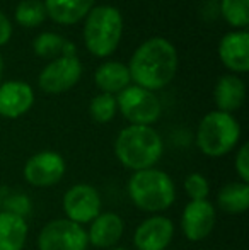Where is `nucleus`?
Listing matches in <instances>:
<instances>
[{
    "label": "nucleus",
    "instance_id": "nucleus-1",
    "mask_svg": "<svg viewBox=\"0 0 249 250\" xmlns=\"http://www.w3.org/2000/svg\"><path fill=\"white\" fill-rule=\"evenodd\" d=\"M178 68V53L164 38H152L140 44L130 60V79L147 90H159L173 80Z\"/></svg>",
    "mask_w": 249,
    "mask_h": 250
},
{
    "label": "nucleus",
    "instance_id": "nucleus-2",
    "mask_svg": "<svg viewBox=\"0 0 249 250\" xmlns=\"http://www.w3.org/2000/svg\"><path fill=\"white\" fill-rule=\"evenodd\" d=\"M162 151V138L150 126H128L121 129L114 142V153L120 164L135 172L154 168Z\"/></svg>",
    "mask_w": 249,
    "mask_h": 250
},
{
    "label": "nucleus",
    "instance_id": "nucleus-3",
    "mask_svg": "<svg viewBox=\"0 0 249 250\" xmlns=\"http://www.w3.org/2000/svg\"><path fill=\"white\" fill-rule=\"evenodd\" d=\"M128 194L138 209L160 213L171 208L176 199V186L171 175L159 168L138 170L128 181Z\"/></svg>",
    "mask_w": 249,
    "mask_h": 250
},
{
    "label": "nucleus",
    "instance_id": "nucleus-4",
    "mask_svg": "<svg viewBox=\"0 0 249 250\" xmlns=\"http://www.w3.org/2000/svg\"><path fill=\"white\" fill-rule=\"evenodd\" d=\"M84 26V41L94 56H110L116 50L123 33V17L116 7L99 5L91 9Z\"/></svg>",
    "mask_w": 249,
    "mask_h": 250
},
{
    "label": "nucleus",
    "instance_id": "nucleus-5",
    "mask_svg": "<svg viewBox=\"0 0 249 250\" xmlns=\"http://www.w3.org/2000/svg\"><path fill=\"white\" fill-rule=\"evenodd\" d=\"M241 138V126L232 114L222 111L208 112L196 131V145L206 157H224L232 151Z\"/></svg>",
    "mask_w": 249,
    "mask_h": 250
},
{
    "label": "nucleus",
    "instance_id": "nucleus-6",
    "mask_svg": "<svg viewBox=\"0 0 249 250\" xmlns=\"http://www.w3.org/2000/svg\"><path fill=\"white\" fill-rule=\"evenodd\" d=\"M116 107L121 111L123 118L136 126H150L159 119L162 111L156 94L138 85H128L121 90L118 94Z\"/></svg>",
    "mask_w": 249,
    "mask_h": 250
},
{
    "label": "nucleus",
    "instance_id": "nucleus-7",
    "mask_svg": "<svg viewBox=\"0 0 249 250\" xmlns=\"http://www.w3.org/2000/svg\"><path fill=\"white\" fill-rule=\"evenodd\" d=\"M87 245L89 240L84 227L67 218L48 221L38 237L40 250H87Z\"/></svg>",
    "mask_w": 249,
    "mask_h": 250
},
{
    "label": "nucleus",
    "instance_id": "nucleus-8",
    "mask_svg": "<svg viewBox=\"0 0 249 250\" xmlns=\"http://www.w3.org/2000/svg\"><path fill=\"white\" fill-rule=\"evenodd\" d=\"M63 211L67 214V220L73 223H91L101 213L99 192L89 184L72 186L63 196Z\"/></svg>",
    "mask_w": 249,
    "mask_h": 250
},
{
    "label": "nucleus",
    "instance_id": "nucleus-9",
    "mask_svg": "<svg viewBox=\"0 0 249 250\" xmlns=\"http://www.w3.org/2000/svg\"><path fill=\"white\" fill-rule=\"evenodd\" d=\"M82 75V65L77 56H60L40 73V87L48 94H62L72 89Z\"/></svg>",
    "mask_w": 249,
    "mask_h": 250
},
{
    "label": "nucleus",
    "instance_id": "nucleus-10",
    "mask_svg": "<svg viewBox=\"0 0 249 250\" xmlns=\"http://www.w3.org/2000/svg\"><path fill=\"white\" fill-rule=\"evenodd\" d=\"M65 168V160L58 151L45 150L26 162L24 179L34 188H50L62 181Z\"/></svg>",
    "mask_w": 249,
    "mask_h": 250
},
{
    "label": "nucleus",
    "instance_id": "nucleus-11",
    "mask_svg": "<svg viewBox=\"0 0 249 250\" xmlns=\"http://www.w3.org/2000/svg\"><path fill=\"white\" fill-rule=\"evenodd\" d=\"M217 211L210 201H189L181 214V230L189 242H202L212 233Z\"/></svg>",
    "mask_w": 249,
    "mask_h": 250
},
{
    "label": "nucleus",
    "instance_id": "nucleus-12",
    "mask_svg": "<svg viewBox=\"0 0 249 250\" xmlns=\"http://www.w3.org/2000/svg\"><path fill=\"white\" fill-rule=\"evenodd\" d=\"M174 237V223L166 216H150L136 227L133 245L136 250H166Z\"/></svg>",
    "mask_w": 249,
    "mask_h": 250
},
{
    "label": "nucleus",
    "instance_id": "nucleus-13",
    "mask_svg": "<svg viewBox=\"0 0 249 250\" xmlns=\"http://www.w3.org/2000/svg\"><path fill=\"white\" fill-rule=\"evenodd\" d=\"M34 102V92L26 82H10L0 83V116L3 118H19L26 114Z\"/></svg>",
    "mask_w": 249,
    "mask_h": 250
},
{
    "label": "nucleus",
    "instance_id": "nucleus-14",
    "mask_svg": "<svg viewBox=\"0 0 249 250\" xmlns=\"http://www.w3.org/2000/svg\"><path fill=\"white\" fill-rule=\"evenodd\" d=\"M125 231V223L116 213H99V216L91 221V228L87 231V240L94 247L113 249L120 242Z\"/></svg>",
    "mask_w": 249,
    "mask_h": 250
},
{
    "label": "nucleus",
    "instance_id": "nucleus-15",
    "mask_svg": "<svg viewBox=\"0 0 249 250\" xmlns=\"http://www.w3.org/2000/svg\"><path fill=\"white\" fill-rule=\"evenodd\" d=\"M219 56L227 68L234 72L249 70V34L248 31H236L222 38L219 44Z\"/></svg>",
    "mask_w": 249,
    "mask_h": 250
},
{
    "label": "nucleus",
    "instance_id": "nucleus-16",
    "mask_svg": "<svg viewBox=\"0 0 249 250\" xmlns=\"http://www.w3.org/2000/svg\"><path fill=\"white\" fill-rule=\"evenodd\" d=\"M26 240V220L10 211H0V250H23Z\"/></svg>",
    "mask_w": 249,
    "mask_h": 250
},
{
    "label": "nucleus",
    "instance_id": "nucleus-17",
    "mask_svg": "<svg viewBox=\"0 0 249 250\" xmlns=\"http://www.w3.org/2000/svg\"><path fill=\"white\" fill-rule=\"evenodd\" d=\"M46 14L58 24H75L91 12L94 0H45Z\"/></svg>",
    "mask_w": 249,
    "mask_h": 250
},
{
    "label": "nucleus",
    "instance_id": "nucleus-18",
    "mask_svg": "<svg viewBox=\"0 0 249 250\" xmlns=\"http://www.w3.org/2000/svg\"><path fill=\"white\" fill-rule=\"evenodd\" d=\"M215 104L219 111L232 112L239 109L246 97V85L236 75H224L215 85Z\"/></svg>",
    "mask_w": 249,
    "mask_h": 250
},
{
    "label": "nucleus",
    "instance_id": "nucleus-19",
    "mask_svg": "<svg viewBox=\"0 0 249 250\" xmlns=\"http://www.w3.org/2000/svg\"><path fill=\"white\" fill-rule=\"evenodd\" d=\"M94 82L104 94L113 96L114 92L120 94L121 90L126 89L132 79H130V72L126 65L120 62H108L96 70Z\"/></svg>",
    "mask_w": 249,
    "mask_h": 250
},
{
    "label": "nucleus",
    "instance_id": "nucleus-20",
    "mask_svg": "<svg viewBox=\"0 0 249 250\" xmlns=\"http://www.w3.org/2000/svg\"><path fill=\"white\" fill-rule=\"evenodd\" d=\"M219 208L226 213L241 214L249 208V184L246 182H229L217 194Z\"/></svg>",
    "mask_w": 249,
    "mask_h": 250
},
{
    "label": "nucleus",
    "instance_id": "nucleus-21",
    "mask_svg": "<svg viewBox=\"0 0 249 250\" xmlns=\"http://www.w3.org/2000/svg\"><path fill=\"white\" fill-rule=\"evenodd\" d=\"M46 17V9L41 0H23L16 9V21L24 27H36Z\"/></svg>",
    "mask_w": 249,
    "mask_h": 250
},
{
    "label": "nucleus",
    "instance_id": "nucleus-22",
    "mask_svg": "<svg viewBox=\"0 0 249 250\" xmlns=\"http://www.w3.org/2000/svg\"><path fill=\"white\" fill-rule=\"evenodd\" d=\"M249 0H222V14L232 27L246 29L249 24Z\"/></svg>",
    "mask_w": 249,
    "mask_h": 250
},
{
    "label": "nucleus",
    "instance_id": "nucleus-23",
    "mask_svg": "<svg viewBox=\"0 0 249 250\" xmlns=\"http://www.w3.org/2000/svg\"><path fill=\"white\" fill-rule=\"evenodd\" d=\"M91 118L96 123H110L116 114V99L111 94H97L89 105Z\"/></svg>",
    "mask_w": 249,
    "mask_h": 250
},
{
    "label": "nucleus",
    "instance_id": "nucleus-24",
    "mask_svg": "<svg viewBox=\"0 0 249 250\" xmlns=\"http://www.w3.org/2000/svg\"><path fill=\"white\" fill-rule=\"evenodd\" d=\"M65 43H67V40H63L58 34L43 33L34 40L33 50L38 56H41V58H55V56H58V55L62 56Z\"/></svg>",
    "mask_w": 249,
    "mask_h": 250
},
{
    "label": "nucleus",
    "instance_id": "nucleus-25",
    "mask_svg": "<svg viewBox=\"0 0 249 250\" xmlns=\"http://www.w3.org/2000/svg\"><path fill=\"white\" fill-rule=\"evenodd\" d=\"M184 191L191 201H206L210 194L208 179L202 174H189L184 179Z\"/></svg>",
    "mask_w": 249,
    "mask_h": 250
},
{
    "label": "nucleus",
    "instance_id": "nucleus-26",
    "mask_svg": "<svg viewBox=\"0 0 249 250\" xmlns=\"http://www.w3.org/2000/svg\"><path fill=\"white\" fill-rule=\"evenodd\" d=\"M234 165H236V172H237V175H239L241 182H246L248 184L249 182V145L248 143H244L239 148V151H237Z\"/></svg>",
    "mask_w": 249,
    "mask_h": 250
},
{
    "label": "nucleus",
    "instance_id": "nucleus-27",
    "mask_svg": "<svg viewBox=\"0 0 249 250\" xmlns=\"http://www.w3.org/2000/svg\"><path fill=\"white\" fill-rule=\"evenodd\" d=\"M27 208H29L27 199L24 198V196H17V198H12L7 203V209H3V211H10V213H16L24 218V213L27 211Z\"/></svg>",
    "mask_w": 249,
    "mask_h": 250
},
{
    "label": "nucleus",
    "instance_id": "nucleus-28",
    "mask_svg": "<svg viewBox=\"0 0 249 250\" xmlns=\"http://www.w3.org/2000/svg\"><path fill=\"white\" fill-rule=\"evenodd\" d=\"M10 34H12V26H10L9 19L0 12V46L10 40Z\"/></svg>",
    "mask_w": 249,
    "mask_h": 250
},
{
    "label": "nucleus",
    "instance_id": "nucleus-29",
    "mask_svg": "<svg viewBox=\"0 0 249 250\" xmlns=\"http://www.w3.org/2000/svg\"><path fill=\"white\" fill-rule=\"evenodd\" d=\"M2 72H3V60H2V55H0V80H2Z\"/></svg>",
    "mask_w": 249,
    "mask_h": 250
},
{
    "label": "nucleus",
    "instance_id": "nucleus-30",
    "mask_svg": "<svg viewBox=\"0 0 249 250\" xmlns=\"http://www.w3.org/2000/svg\"><path fill=\"white\" fill-rule=\"evenodd\" d=\"M108 250H128V249H123V247H113V249H108Z\"/></svg>",
    "mask_w": 249,
    "mask_h": 250
},
{
    "label": "nucleus",
    "instance_id": "nucleus-31",
    "mask_svg": "<svg viewBox=\"0 0 249 250\" xmlns=\"http://www.w3.org/2000/svg\"><path fill=\"white\" fill-rule=\"evenodd\" d=\"M0 208H2V194H0Z\"/></svg>",
    "mask_w": 249,
    "mask_h": 250
}]
</instances>
